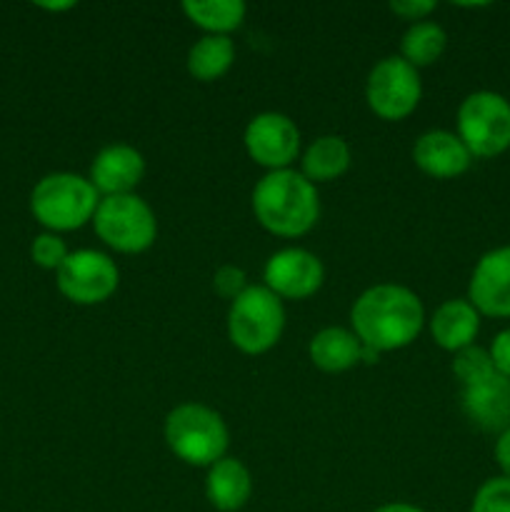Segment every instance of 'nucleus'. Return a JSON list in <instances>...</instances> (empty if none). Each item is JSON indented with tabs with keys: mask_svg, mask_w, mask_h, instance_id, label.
<instances>
[{
	"mask_svg": "<svg viewBox=\"0 0 510 512\" xmlns=\"http://www.w3.org/2000/svg\"><path fill=\"white\" fill-rule=\"evenodd\" d=\"M353 333L375 353L408 348L425 325V310L418 295L405 285L380 283L363 290L350 308Z\"/></svg>",
	"mask_w": 510,
	"mask_h": 512,
	"instance_id": "f257e3e1",
	"label": "nucleus"
},
{
	"mask_svg": "<svg viewBox=\"0 0 510 512\" xmlns=\"http://www.w3.org/2000/svg\"><path fill=\"white\" fill-rule=\"evenodd\" d=\"M253 213L268 233L300 238L310 233L320 218L318 190L298 170H273L255 185Z\"/></svg>",
	"mask_w": 510,
	"mask_h": 512,
	"instance_id": "f03ea898",
	"label": "nucleus"
},
{
	"mask_svg": "<svg viewBox=\"0 0 510 512\" xmlns=\"http://www.w3.org/2000/svg\"><path fill=\"white\" fill-rule=\"evenodd\" d=\"M163 435L170 453L193 468H210L223 460L230 443L223 415L200 403H183L170 410Z\"/></svg>",
	"mask_w": 510,
	"mask_h": 512,
	"instance_id": "7ed1b4c3",
	"label": "nucleus"
},
{
	"mask_svg": "<svg viewBox=\"0 0 510 512\" xmlns=\"http://www.w3.org/2000/svg\"><path fill=\"white\" fill-rule=\"evenodd\" d=\"M100 193L88 178L75 173H50L38 180L30 193L35 220L50 233H68L83 228L95 218Z\"/></svg>",
	"mask_w": 510,
	"mask_h": 512,
	"instance_id": "20e7f679",
	"label": "nucleus"
},
{
	"mask_svg": "<svg viewBox=\"0 0 510 512\" xmlns=\"http://www.w3.org/2000/svg\"><path fill=\"white\" fill-rule=\"evenodd\" d=\"M283 330V300L275 293H270L265 285H248V290L230 303L228 338L240 353H268L283 338Z\"/></svg>",
	"mask_w": 510,
	"mask_h": 512,
	"instance_id": "39448f33",
	"label": "nucleus"
},
{
	"mask_svg": "<svg viewBox=\"0 0 510 512\" xmlns=\"http://www.w3.org/2000/svg\"><path fill=\"white\" fill-rule=\"evenodd\" d=\"M93 228L110 250L123 255L145 253L158 238L153 208L135 193L100 198Z\"/></svg>",
	"mask_w": 510,
	"mask_h": 512,
	"instance_id": "423d86ee",
	"label": "nucleus"
},
{
	"mask_svg": "<svg viewBox=\"0 0 510 512\" xmlns=\"http://www.w3.org/2000/svg\"><path fill=\"white\" fill-rule=\"evenodd\" d=\"M458 138L473 158H495L510 148V103L493 90L470 93L458 108Z\"/></svg>",
	"mask_w": 510,
	"mask_h": 512,
	"instance_id": "0eeeda50",
	"label": "nucleus"
},
{
	"mask_svg": "<svg viewBox=\"0 0 510 512\" xmlns=\"http://www.w3.org/2000/svg\"><path fill=\"white\" fill-rule=\"evenodd\" d=\"M423 85L420 73L410 63H405L400 55L383 58L365 80V100L368 108L380 120L398 123L405 120L420 103Z\"/></svg>",
	"mask_w": 510,
	"mask_h": 512,
	"instance_id": "6e6552de",
	"label": "nucleus"
},
{
	"mask_svg": "<svg viewBox=\"0 0 510 512\" xmlns=\"http://www.w3.org/2000/svg\"><path fill=\"white\" fill-rule=\"evenodd\" d=\"M55 283L63 298L75 305H100L118 290L120 270L100 250H75L55 270Z\"/></svg>",
	"mask_w": 510,
	"mask_h": 512,
	"instance_id": "1a4fd4ad",
	"label": "nucleus"
},
{
	"mask_svg": "<svg viewBox=\"0 0 510 512\" xmlns=\"http://www.w3.org/2000/svg\"><path fill=\"white\" fill-rule=\"evenodd\" d=\"M243 143L250 160L268 168V173L288 170L300 153V130L293 118L268 110L250 118V123L245 125Z\"/></svg>",
	"mask_w": 510,
	"mask_h": 512,
	"instance_id": "9d476101",
	"label": "nucleus"
},
{
	"mask_svg": "<svg viewBox=\"0 0 510 512\" xmlns=\"http://www.w3.org/2000/svg\"><path fill=\"white\" fill-rule=\"evenodd\" d=\"M265 288L280 300H305L323 288L325 268L318 255L303 248H283L263 268Z\"/></svg>",
	"mask_w": 510,
	"mask_h": 512,
	"instance_id": "9b49d317",
	"label": "nucleus"
},
{
	"mask_svg": "<svg viewBox=\"0 0 510 512\" xmlns=\"http://www.w3.org/2000/svg\"><path fill=\"white\" fill-rule=\"evenodd\" d=\"M468 300L480 315L510 318V245L485 253L475 265Z\"/></svg>",
	"mask_w": 510,
	"mask_h": 512,
	"instance_id": "f8f14e48",
	"label": "nucleus"
},
{
	"mask_svg": "<svg viewBox=\"0 0 510 512\" xmlns=\"http://www.w3.org/2000/svg\"><path fill=\"white\" fill-rule=\"evenodd\" d=\"M145 175V160L133 145H105L90 165V183L103 198L110 195H130Z\"/></svg>",
	"mask_w": 510,
	"mask_h": 512,
	"instance_id": "ddd939ff",
	"label": "nucleus"
},
{
	"mask_svg": "<svg viewBox=\"0 0 510 512\" xmlns=\"http://www.w3.org/2000/svg\"><path fill=\"white\" fill-rule=\"evenodd\" d=\"M460 405L475 428L505 433L510 428V380L495 373L488 380L468 385L460 395Z\"/></svg>",
	"mask_w": 510,
	"mask_h": 512,
	"instance_id": "4468645a",
	"label": "nucleus"
},
{
	"mask_svg": "<svg viewBox=\"0 0 510 512\" xmlns=\"http://www.w3.org/2000/svg\"><path fill=\"white\" fill-rule=\"evenodd\" d=\"M413 160L430 178L450 180L470 168L473 155L465 148L463 140L450 130H428L415 140Z\"/></svg>",
	"mask_w": 510,
	"mask_h": 512,
	"instance_id": "2eb2a0df",
	"label": "nucleus"
},
{
	"mask_svg": "<svg viewBox=\"0 0 510 512\" xmlns=\"http://www.w3.org/2000/svg\"><path fill=\"white\" fill-rule=\"evenodd\" d=\"M253 495V475L238 458L218 460L208 468L205 498L218 512H238L248 505Z\"/></svg>",
	"mask_w": 510,
	"mask_h": 512,
	"instance_id": "dca6fc26",
	"label": "nucleus"
},
{
	"mask_svg": "<svg viewBox=\"0 0 510 512\" xmlns=\"http://www.w3.org/2000/svg\"><path fill=\"white\" fill-rule=\"evenodd\" d=\"M478 330L480 313L470 300L463 298L445 300L430 318V335H433L435 345H440L448 353H458V350L473 345Z\"/></svg>",
	"mask_w": 510,
	"mask_h": 512,
	"instance_id": "f3484780",
	"label": "nucleus"
},
{
	"mask_svg": "<svg viewBox=\"0 0 510 512\" xmlns=\"http://www.w3.org/2000/svg\"><path fill=\"white\" fill-rule=\"evenodd\" d=\"M310 363L323 373H345L363 360V343L353 330L323 328L308 345Z\"/></svg>",
	"mask_w": 510,
	"mask_h": 512,
	"instance_id": "a211bd4d",
	"label": "nucleus"
},
{
	"mask_svg": "<svg viewBox=\"0 0 510 512\" xmlns=\"http://www.w3.org/2000/svg\"><path fill=\"white\" fill-rule=\"evenodd\" d=\"M350 168V145L340 135H320L300 160V173L310 180V183H330L345 175Z\"/></svg>",
	"mask_w": 510,
	"mask_h": 512,
	"instance_id": "6ab92c4d",
	"label": "nucleus"
},
{
	"mask_svg": "<svg viewBox=\"0 0 510 512\" xmlns=\"http://www.w3.org/2000/svg\"><path fill=\"white\" fill-rule=\"evenodd\" d=\"M235 63V43L230 35H203L188 50V73L200 83L220 80Z\"/></svg>",
	"mask_w": 510,
	"mask_h": 512,
	"instance_id": "aec40b11",
	"label": "nucleus"
},
{
	"mask_svg": "<svg viewBox=\"0 0 510 512\" xmlns=\"http://www.w3.org/2000/svg\"><path fill=\"white\" fill-rule=\"evenodd\" d=\"M183 13L205 35H230L243 25L248 8L243 0H185Z\"/></svg>",
	"mask_w": 510,
	"mask_h": 512,
	"instance_id": "412c9836",
	"label": "nucleus"
},
{
	"mask_svg": "<svg viewBox=\"0 0 510 512\" xmlns=\"http://www.w3.org/2000/svg\"><path fill=\"white\" fill-rule=\"evenodd\" d=\"M445 45H448L445 30L438 23L423 20V23H413L405 30L403 40H400V58L413 65L415 70L428 68V65L438 63Z\"/></svg>",
	"mask_w": 510,
	"mask_h": 512,
	"instance_id": "4be33fe9",
	"label": "nucleus"
},
{
	"mask_svg": "<svg viewBox=\"0 0 510 512\" xmlns=\"http://www.w3.org/2000/svg\"><path fill=\"white\" fill-rule=\"evenodd\" d=\"M453 373L463 388L480 383V380H488L490 375H495L490 350L478 348V345H468V348L458 350L453 360Z\"/></svg>",
	"mask_w": 510,
	"mask_h": 512,
	"instance_id": "5701e85b",
	"label": "nucleus"
},
{
	"mask_svg": "<svg viewBox=\"0 0 510 512\" xmlns=\"http://www.w3.org/2000/svg\"><path fill=\"white\" fill-rule=\"evenodd\" d=\"M470 512H510V478H490L475 493Z\"/></svg>",
	"mask_w": 510,
	"mask_h": 512,
	"instance_id": "b1692460",
	"label": "nucleus"
},
{
	"mask_svg": "<svg viewBox=\"0 0 510 512\" xmlns=\"http://www.w3.org/2000/svg\"><path fill=\"white\" fill-rule=\"evenodd\" d=\"M30 255H33V263L38 268L58 270L70 255V250L65 248L63 238L58 233H40L30 245Z\"/></svg>",
	"mask_w": 510,
	"mask_h": 512,
	"instance_id": "393cba45",
	"label": "nucleus"
},
{
	"mask_svg": "<svg viewBox=\"0 0 510 512\" xmlns=\"http://www.w3.org/2000/svg\"><path fill=\"white\" fill-rule=\"evenodd\" d=\"M213 290L223 300L233 303L235 298H240L248 290V275L238 265H220L213 275Z\"/></svg>",
	"mask_w": 510,
	"mask_h": 512,
	"instance_id": "a878e982",
	"label": "nucleus"
},
{
	"mask_svg": "<svg viewBox=\"0 0 510 512\" xmlns=\"http://www.w3.org/2000/svg\"><path fill=\"white\" fill-rule=\"evenodd\" d=\"M435 8H438V5H435L433 0H395V3H390V10H393L395 15H400L403 20H410V25L423 23Z\"/></svg>",
	"mask_w": 510,
	"mask_h": 512,
	"instance_id": "bb28decb",
	"label": "nucleus"
},
{
	"mask_svg": "<svg viewBox=\"0 0 510 512\" xmlns=\"http://www.w3.org/2000/svg\"><path fill=\"white\" fill-rule=\"evenodd\" d=\"M490 358H493L495 373L510 380V328L495 335L493 345H490Z\"/></svg>",
	"mask_w": 510,
	"mask_h": 512,
	"instance_id": "cd10ccee",
	"label": "nucleus"
},
{
	"mask_svg": "<svg viewBox=\"0 0 510 512\" xmlns=\"http://www.w3.org/2000/svg\"><path fill=\"white\" fill-rule=\"evenodd\" d=\"M495 463L503 470V478H510V428L495 440Z\"/></svg>",
	"mask_w": 510,
	"mask_h": 512,
	"instance_id": "c85d7f7f",
	"label": "nucleus"
},
{
	"mask_svg": "<svg viewBox=\"0 0 510 512\" xmlns=\"http://www.w3.org/2000/svg\"><path fill=\"white\" fill-rule=\"evenodd\" d=\"M373 512H425V510L415 508V505L410 503H388V505H380V508H375Z\"/></svg>",
	"mask_w": 510,
	"mask_h": 512,
	"instance_id": "c756f323",
	"label": "nucleus"
},
{
	"mask_svg": "<svg viewBox=\"0 0 510 512\" xmlns=\"http://www.w3.org/2000/svg\"><path fill=\"white\" fill-rule=\"evenodd\" d=\"M40 8H45V10H70V8H75V3H40Z\"/></svg>",
	"mask_w": 510,
	"mask_h": 512,
	"instance_id": "7c9ffc66",
	"label": "nucleus"
}]
</instances>
